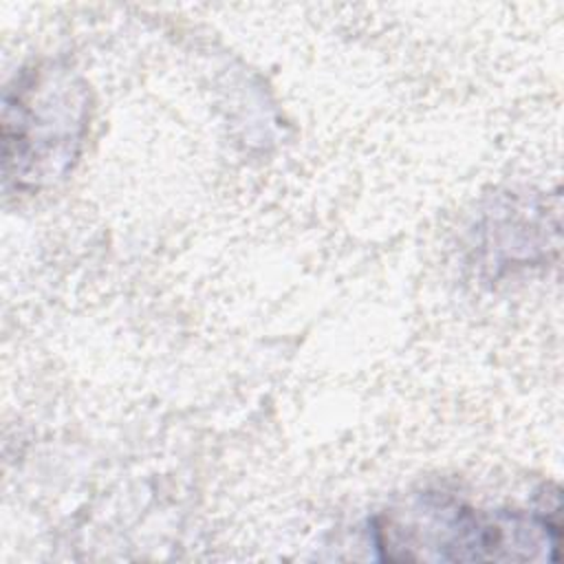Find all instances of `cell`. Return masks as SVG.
Returning <instances> with one entry per match:
<instances>
[{
	"mask_svg": "<svg viewBox=\"0 0 564 564\" xmlns=\"http://www.w3.org/2000/svg\"><path fill=\"white\" fill-rule=\"evenodd\" d=\"M375 546L388 562H527L557 560L555 511H485L421 494L383 511L372 527Z\"/></svg>",
	"mask_w": 564,
	"mask_h": 564,
	"instance_id": "obj_1",
	"label": "cell"
},
{
	"mask_svg": "<svg viewBox=\"0 0 564 564\" xmlns=\"http://www.w3.org/2000/svg\"><path fill=\"white\" fill-rule=\"evenodd\" d=\"M88 86L68 68L35 66L4 93L2 167L7 185L37 189L62 178L88 130Z\"/></svg>",
	"mask_w": 564,
	"mask_h": 564,
	"instance_id": "obj_2",
	"label": "cell"
}]
</instances>
